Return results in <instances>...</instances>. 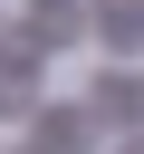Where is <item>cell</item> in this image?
<instances>
[{"mask_svg": "<svg viewBox=\"0 0 144 154\" xmlns=\"http://www.w3.org/2000/svg\"><path fill=\"white\" fill-rule=\"evenodd\" d=\"M29 144H38V154H86V144H96V116H86V106H48V96H38Z\"/></svg>", "mask_w": 144, "mask_h": 154, "instance_id": "cell-1", "label": "cell"}, {"mask_svg": "<svg viewBox=\"0 0 144 154\" xmlns=\"http://www.w3.org/2000/svg\"><path fill=\"white\" fill-rule=\"evenodd\" d=\"M86 116H96V125H144V67H106Z\"/></svg>", "mask_w": 144, "mask_h": 154, "instance_id": "cell-2", "label": "cell"}, {"mask_svg": "<svg viewBox=\"0 0 144 154\" xmlns=\"http://www.w3.org/2000/svg\"><path fill=\"white\" fill-rule=\"evenodd\" d=\"M96 10V38L125 58V48H144V0H86Z\"/></svg>", "mask_w": 144, "mask_h": 154, "instance_id": "cell-3", "label": "cell"}, {"mask_svg": "<svg viewBox=\"0 0 144 154\" xmlns=\"http://www.w3.org/2000/svg\"><path fill=\"white\" fill-rule=\"evenodd\" d=\"M115 154H144V125H134V135H125V144H115Z\"/></svg>", "mask_w": 144, "mask_h": 154, "instance_id": "cell-4", "label": "cell"}, {"mask_svg": "<svg viewBox=\"0 0 144 154\" xmlns=\"http://www.w3.org/2000/svg\"><path fill=\"white\" fill-rule=\"evenodd\" d=\"M19 154H38V144H19Z\"/></svg>", "mask_w": 144, "mask_h": 154, "instance_id": "cell-5", "label": "cell"}]
</instances>
